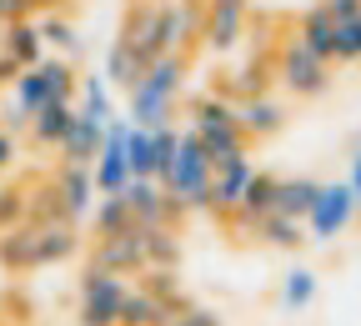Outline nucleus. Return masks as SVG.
Listing matches in <instances>:
<instances>
[{
    "label": "nucleus",
    "mask_w": 361,
    "mask_h": 326,
    "mask_svg": "<svg viewBox=\"0 0 361 326\" xmlns=\"http://www.w3.org/2000/svg\"><path fill=\"white\" fill-rule=\"evenodd\" d=\"M186 85V56L180 51H166L146 66V76L130 85V126H146V131H161L171 126V106Z\"/></svg>",
    "instance_id": "nucleus-1"
},
{
    "label": "nucleus",
    "mask_w": 361,
    "mask_h": 326,
    "mask_svg": "<svg viewBox=\"0 0 361 326\" xmlns=\"http://www.w3.org/2000/svg\"><path fill=\"white\" fill-rule=\"evenodd\" d=\"M161 186L186 211H211V156H206L196 131H180V151H176L171 171L161 176Z\"/></svg>",
    "instance_id": "nucleus-2"
},
{
    "label": "nucleus",
    "mask_w": 361,
    "mask_h": 326,
    "mask_svg": "<svg viewBox=\"0 0 361 326\" xmlns=\"http://www.w3.org/2000/svg\"><path fill=\"white\" fill-rule=\"evenodd\" d=\"M276 80L291 90V96L316 101V96H326V85H331V61L311 56L306 45L291 35V40L281 45V51H276Z\"/></svg>",
    "instance_id": "nucleus-3"
},
{
    "label": "nucleus",
    "mask_w": 361,
    "mask_h": 326,
    "mask_svg": "<svg viewBox=\"0 0 361 326\" xmlns=\"http://www.w3.org/2000/svg\"><path fill=\"white\" fill-rule=\"evenodd\" d=\"M130 286L116 271L90 266L80 276V326H121V306H126Z\"/></svg>",
    "instance_id": "nucleus-4"
},
{
    "label": "nucleus",
    "mask_w": 361,
    "mask_h": 326,
    "mask_svg": "<svg viewBox=\"0 0 361 326\" xmlns=\"http://www.w3.org/2000/svg\"><path fill=\"white\" fill-rule=\"evenodd\" d=\"M356 206H361V196L351 191L346 181H336V186H322V191H316V206H311V216H306V236H311V241H336L341 231L351 226Z\"/></svg>",
    "instance_id": "nucleus-5"
},
{
    "label": "nucleus",
    "mask_w": 361,
    "mask_h": 326,
    "mask_svg": "<svg viewBox=\"0 0 361 326\" xmlns=\"http://www.w3.org/2000/svg\"><path fill=\"white\" fill-rule=\"evenodd\" d=\"M246 20H251V0H206V6H201V40H206V51H216V56L236 51L241 35H246Z\"/></svg>",
    "instance_id": "nucleus-6"
},
{
    "label": "nucleus",
    "mask_w": 361,
    "mask_h": 326,
    "mask_svg": "<svg viewBox=\"0 0 361 326\" xmlns=\"http://www.w3.org/2000/svg\"><path fill=\"white\" fill-rule=\"evenodd\" d=\"M121 35L135 45V56L151 66L156 56L171 51V40H166V6H156V0H130V11L121 20Z\"/></svg>",
    "instance_id": "nucleus-7"
},
{
    "label": "nucleus",
    "mask_w": 361,
    "mask_h": 326,
    "mask_svg": "<svg viewBox=\"0 0 361 326\" xmlns=\"http://www.w3.org/2000/svg\"><path fill=\"white\" fill-rule=\"evenodd\" d=\"M251 176H256L251 156H236V161L216 166V171H211V211H216V216H236V206H241V196H246Z\"/></svg>",
    "instance_id": "nucleus-8"
},
{
    "label": "nucleus",
    "mask_w": 361,
    "mask_h": 326,
    "mask_svg": "<svg viewBox=\"0 0 361 326\" xmlns=\"http://www.w3.org/2000/svg\"><path fill=\"white\" fill-rule=\"evenodd\" d=\"M101 191H96V176H90V166H80V161H66L61 166V176H56V201H61V216L66 221H80L85 211H90V201H96Z\"/></svg>",
    "instance_id": "nucleus-9"
},
{
    "label": "nucleus",
    "mask_w": 361,
    "mask_h": 326,
    "mask_svg": "<svg viewBox=\"0 0 361 326\" xmlns=\"http://www.w3.org/2000/svg\"><path fill=\"white\" fill-rule=\"evenodd\" d=\"M96 266H106V271H116V276L141 271V266H146V231L130 226V231H121V236H101Z\"/></svg>",
    "instance_id": "nucleus-10"
},
{
    "label": "nucleus",
    "mask_w": 361,
    "mask_h": 326,
    "mask_svg": "<svg viewBox=\"0 0 361 326\" xmlns=\"http://www.w3.org/2000/svg\"><path fill=\"white\" fill-rule=\"evenodd\" d=\"M236 121L251 141H266V135H276L286 126V106L276 96H251V101H236Z\"/></svg>",
    "instance_id": "nucleus-11"
},
{
    "label": "nucleus",
    "mask_w": 361,
    "mask_h": 326,
    "mask_svg": "<svg viewBox=\"0 0 361 326\" xmlns=\"http://www.w3.org/2000/svg\"><path fill=\"white\" fill-rule=\"evenodd\" d=\"M191 131H196V126H191ZM196 135H201V146H206V156H211V171H216V166H226V161H236V156H246V146H251V135L241 131V121L201 126Z\"/></svg>",
    "instance_id": "nucleus-12"
},
{
    "label": "nucleus",
    "mask_w": 361,
    "mask_h": 326,
    "mask_svg": "<svg viewBox=\"0 0 361 326\" xmlns=\"http://www.w3.org/2000/svg\"><path fill=\"white\" fill-rule=\"evenodd\" d=\"M336 35H341V25H336L322 6H311V11L296 20V40L306 45L311 56H322V61H336Z\"/></svg>",
    "instance_id": "nucleus-13"
},
{
    "label": "nucleus",
    "mask_w": 361,
    "mask_h": 326,
    "mask_svg": "<svg viewBox=\"0 0 361 326\" xmlns=\"http://www.w3.org/2000/svg\"><path fill=\"white\" fill-rule=\"evenodd\" d=\"M0 51H6L20 71L25 66H35V61H45V35H40V25L35 20H6V40H0Z\"/></svg>",
    "instance_id": "nucleus-14"
},
{
    "label": "nucleus",
    "mask_w": 361,
    "mask_h": 326,
    "mask_svg": "<svg viewBox=\"0 0 361 326\" xmlns=\"http://www.w3.org/2000/svg\"><path fill=\"white\" fill-rule=\"evenodd\" d=\"M101 141H106V126L75 111V121H71V131H66V141H61L56 151H61L66 161H80V166H90V161H96V151H101Z\"/></svg>",
    "instance_id": "nucleus-15"
},
{
    "label": "nucleus",
    "mask_w": 361,
    "mask_h": 326,
    "mask_svg": "<svg viewBox=\"0 0 361 326\" xmlns=\"http://www.w3.org/2000/svg\"><path fill=\"white\" fill-rule=\"evenodd\" d=\"M16 101L35 116L40 106H51V101H61L56 96V80H51V66L45 61H35V66H25L20 76H16Z\"/></svg>",
    "instance_id": "nucleus-16"
},
{
    "label": "nucleus",
    "mask_w": 361,
    "mask_h": 326,
    "mask_svg": "<svg viewBox=\"0 0 361 326\" xmlns=\"http://www.w3.org/2000/svg\"><path fill=\"white\" fill-rule=\"evenodd\" d=\"M75 121V106L71 101H51V106H40L30 116V135H35V146H61L66 141V131Z\"/></svg>",
    "instance_id": "nucleus-17"
},
{
    "label": "nucleus",
    "mask_w": 361,
    "mask_h": 326,
    "mask_svg": "<svg viewBox=\"0 0 361 326\" xmlns=\"http://www.w3.org/2000/svg\"><path fill=\"white\" fill-rule=\"evenodd\" d=\"M271 211H276V176L256 171L251 186H246V196H241V206H236V226H256Z\"/></svg>",
    "instance_id": "nucleus-18"
},
{
    "label": "nucleus",
    "mask_w": 361,
    "mask_h": 326,
    "mask_svg": "<svg viewBox=\"0 0 361 326\" xmlns=\"http://www.w3.org/2000/svg\"><path fill=\"white\" fill-rule=\"evenodd\" d=\"M316 191H322V181H306V176L276 181V211L291 216V221H306L311 206H316Z\"/></svg>",
    "instance_id": "nucleus-19"
},
{
    "label": "nucleus",
    "mask_w": 361,
    "mask_h": 326,
    "mask_svg": "<svg viewBox=\"0 0 361 326\" xmlns=\"http://www.w3.org/2000/svg\"><path fill=\"white\" fill-rule=\"evenodd\" d=\"M141 76H146V61L135 56V45H130L126 35H116V40H111V56H106V80L121 85V90H130Z\"/></svg>",
    "instance_id": "nucleus-20"
},
{
    "label": "nucleus",
    "mask_w": 361,
    "mask_h": 326,
    "mask_svg": "<svg viewBox=\"0 0 361 326\" xmlns=\"http://www.w3.org/2000/svg\"><path fill=\"white\" fill-rule=\"evenodd\" d=\"M176 311L156 296V291H130L121 306V326H166Z\"/></svg>",
    "instance_id": "nucleus-21"
},
{
    "label": "nucleus",
    "mask_w": 361,
    "mask_h": 326,
    "mask_svg": "<svg viewBox=\"0 0 361 326\" xmlns=\"http://www.w3.org/2000/svg\"><path fill=\"white\" fill-rule=\"evenodd\" d=\"M256 236H261L266 246L296 251V246L306 241V221H291V216H281V211H271V216H261V221H256Z\"/></svg>",
    "instance_id": "nucleus-22"
},
{
    "label": "nucleus",
    "mask_w": 361,
    "mask_h": 326,
    "mask_svg": "<svg viewBox=\"0 0 361 326\" xmlns=\"http://www.w3.org/2000/svg\"><path fill=\"white\" fill-rule=\"evenodd\" d=\"M126 161H130V176H156V131L130 126V135H126Z\"/></svg>",
    "instance_id": "nucleus-23"
},
{
    "label": "nucleus",
    "mask_w": 361,
    "mask_h": 326,
    "mask_svg": "<svg viewBox=\"0 0 361 326\" xmlns=\"http://www.w3.org/2000/svg\"><path fill=\"white\" fill-rule=\"evenodd\" d=\"M146 231V266H176L180 256V241H176V226H141Z\"/></svg>",
    "instance_id": "nucleus-24"
},
{
    "label": "nucleus",
    "mask_w": 361,
    "mask_h": 326,
    "mask_svg": "<svg viewBox=\"0 0 361 326\" xmlns=\"http://www.w3.org/2000/svg\"><path fill=\"white\" fill-rule=\"evenodd\" d=\"M80 116H90V121H111L116 111H111V90H106V76H85L80 80V106H75Z\"/></svg>",
    "instance_id": "nucleus-25"
},
{
    "label": "nucleus",
    "mask_w": 361,
    "mask_h": 326,
    "mask_svg": "<svg viewBox=\"0 0 361 326\" xmlns=\"http://www.w3.org/2000/svg\"><path fill=\"white\" fill-rule=\"evenodd\" d=\"M311 301H316V271H306V266L286 271V282H281V306H286V311H306Z\"/></svg>",
    "instance_id": "nucleus-26"
},
{
    "label": "nucleus",
    "mask_w": 361,
    "mask_h": 326,
    "mask_svg": "<svg viewBox=\"0 0 361 326\" xmlns=\"http://www.w3.org/2000/svg\"><path fill=\"white\" fill-rule=\"evenodd\" d=\"M130 226H135V216H130L126 196H101V206H96V236H121V231H130Z\"/></svg>",
    "instance_id": "nucleus-27"
},
{
    "label": "nucleus",
    "mask_w": 361,
    "mask_h": 326,
    "mask_svg": "<svg viewBox=\"0 0 361 326\" xmlns=\"http://www.w3.org/2000/svg\"><path fill=\"white\" fill-rule=\"evenodd\" d=\"M266 80H271V66L256 56L251 66H241L236 71V80L226 85V96H236V101H251V96H266Z\"/></svg>",
    "instance_id": "nucleus-28"
},
{
    "label": "nucleus",
    "mask_w": 361,
    "mask_h": 326,
    "mask_svg": "<svg viewBox=\"0 0 361 326\" xmlns=\"http://www.w3.org/2000/svg\"><path fill=\"white\" fill-rule=\"evenodd\" d=\"M221 121H236V101H226V96H201L191 101V126H221Z\"/></svg>",
    "instance_id": "nucleus-29"
},
{
    "label": "nucleus",
    "mask_w": 361,
    "mask_h": 326,
    "mask_svg": "<svg viewBox=\"0 0 361 326\" xmlns=\"http://www.w3.org/2000/svg\"><path fill=\"white\" fill-rule=\"evenodd\" d=\"M336 61H346V66H356V61H361V16L341 20V35H336Z\"/></svg>",
    "instance_id": "nucleus-30"
},
{
    "label": "nucleus",
    "mask_w": 361,
    "mask_h": 326,
    "mask_svg": "<svg viewBox=\"0 0 361 326\" xmlns=\"http://www.w3.org/2000/svg\"><path fill=\"white\" fill-rule=\"evenodd\" d=\"M40 35H45V45H56V51H71V56L80 51L75 25H71V20H61V16H56V20H45V25H40Z\"/></svg>",
    "instance_id": "nucleus-31"
},
{
    "label": "nucleus",
    "mask_w": 361,
    "mask_h": 326,
    "mask_svg": "<svg viewBox=\"0 0 361 326\" xmlns=\"http://www.w3.org/2000/svg\"><path fill=\"white\" fill-rule=\"evenodd\" d=\"M176 151H180V131H176V126H161V131H156V181L171 171Z\"/></svg>",
    "instance_id": "nucleus-32"
},
{
    "label": "nucleus",
    "mask_w": 361,
    "mask_h": 326,
    "mask_svg": "<svg viewBox=\"0 0 361 326\" xmlns=\"http://www.w3.org/2000/svg\"><path fill=\"white\" fill-rule=\"evenodd\" d=\"M166 326H221V316H216V311H201V306H191V311H176Z\"/></svg>",
    "instance_id": "nucleus-33"
},
{
    "label": "nucleus",
    "mask_w": 361,
    "mask_h": 326,
    "mask_svg": "<svg viewBox=\"0 0 361 326\" xmlns=\"http://www.w3.org/2000/svg\"><path fill=\"white\" fill-rule=\"evenodd\" d=\"M0 131H11V135H16V131H30V111H25L20 101L6 106V111H0Z\"/></svg>",
    "instance_id": "nucleus-34"
},
{
    "label": "nucleus",
    "mask_w": 361,
    "mask_h": 326,
    "mask_svg": "<svg viewBox=\"0 0 361 326\" xmlns=\"http://www.w3.org/2000/svg\"><path fill=\"white\" fill-rule=\"evenodd\" d=\"M322 11L341 25V20H351V16H361V0H322Z\"/></svg>",
    "instance_id": "nucleus-35"
},
{
    "label": "nucleus",
    "mask_w": 361,
    "mask_h": 326,
    "mask_svg": "<svg viewBox=\"0 0 361 326\" xmlns=\"http://www.w3.org/2000/svg\"><path fill=\"white\" fill-rule=\"evenodd\" d=\"M20 216H25L20 191H0V221H20Z\"/></svg>",
    "instance_id": "nucleus-36"
},
{
    "label": "nucleus",
    "mask_w": 361,
    "mask_h": 326,
    "mask_svg": "<svg viewBox=\"0 0 361 326\" xmlns=\"http://www.w3.org/2000/svg\"><path fill=\"white\" fill-rule=\"evenodd\" d=\"M30 6H35V0H0V25H6V20H20Z\"/></svg>",
    "instance_id": "nucleus-37"
},
{
    "label": "nucleus",
    "mask_w": 361,
    "mask_h": 326,
    "mask_svg": "<svg viewBox=\"0 0 361 326\" xmlns=\"http://www.w3.org/2000/svg\"><path fill=\"white\" fill-rule=\"evenodd\" d=\"M11 161H16V135H11V131H0V171H6Z\"/></svg>",
    "instance_id": "nucleus-38"
},
{
    "label": "nucleus",
    "mask_w": 361,
    "mask_h": 326,
    "mask_svg": "<svg viewBox=\"0 0 361 326\" xmlns=\"http://www.w3.org/2000/svg\"><path fill=\"white\" fill-rule=\"evenodd\" d=\"M346 186H351V191L361 196V151L351 156V171H346Z\"/></svg>",
    "instance_id": "nucleus-39"
},
{
    "label": "nucleus",
    "mask_w": 361,
    "mask_h": 326,
    "mask_svg": "<svg viewBox=\"0 0 361 326\" xmlns=\"http://www.w3.org/2000/svg\"><path fill=\"white\" fill-rule=\"evenodd\" d=\"M180 6H206V0H180Z\"/></svg>",
    "instance_id": "nucleus-40"
}]
</instances>
